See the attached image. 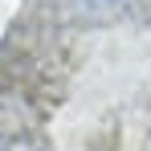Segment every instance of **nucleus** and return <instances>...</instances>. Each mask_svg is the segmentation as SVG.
Returning <instances> with one entry per match:
<instances>
[{
	"mask_svg": "<svg viewBox=\"0 0 151 151\" xmlns=\"http://www.w3.org/2000/svg\"><path fill=\"white\" fill-rule=\"evenodd\" d=\"M86 8H94V12H106V8H119L123 0H82Z\"/></svg>",
	"mask_w": 151,
	"mask_h": 151,
	"instance_id": "f257e3e1",
	"label": "nucleus"
}]
</instances>
